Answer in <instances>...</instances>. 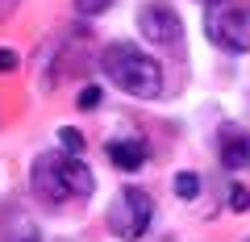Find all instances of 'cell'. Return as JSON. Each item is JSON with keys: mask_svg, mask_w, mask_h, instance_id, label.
<instances>
[{"mask_svg": "<svg viewBox=\"0 0 250 242\" xmlns=\"http://www.w3.org/2000/svg\"><path fill=\"white\" fill-rule=\"evenodd\" d=\"M29 188L46 205H67V200H88L96 192V176L80 154L67 151H46L29 167Z\"/></svg>", "mask_w": 250, "mask_h": 242, "instance_id": "cell-1", "label": "cell"}, {"mask_svg": "<svg viewBox=\"0 0 250 242\" xmlns=\"http://www.w3.org/2000/svg\"><path fill=\"white\" fill-rule=\"evenodd\" d=\"M100 71L108 75L117 92L134 100H154L163 92V67L159 59H150L146 50H138L134 42H108L100 54Z\"/></svg>", "mask_w": 250, "mask_h": 242, "instance_id": "cell-2", "label": "cell"}, {"mask_svg": "<svg viewBox=\"0 0 250 242\" xmlns=\"http://www.w3.org/2000/svg\"><path fill=\"white\" fill-rule=\"evenodd\" d=\"M205 38L225 54H250V0H208Z\"/></svg>", "mask_w": 250, "mask_h": 242, "instance_id": "cell-3", "label": "cell"}, {"mask_svg": "<svg viewBox=\"0 0 250 242\" xmlns=\"http://www.w3.org/2000/svg\"><path fill=\"white\" fill-rule=\"evenodd\" d=\"M104 221H108V230H113V238L138 242L146 230H150V221H154V200H150V192L138 188V184H125V188L113 197Z\"/></svg>", "mask_w": 250, "mask_h": 242, "instance_id": "cell-4", "label": "cell"}, {"mask_svg": "<svg viewBox=\"0 0 250 242\" xmlns=\"http://www.w3.org/2000/svg\"><path fill=\"white\" fill-rule=\"evenodd\" d=\"M138 34L154 46H179L184 42V21L167 0H150L138 9Z\"/></svg>", "mask_w": 250, "mask_h": 242, "instance_id": "cell-5", "label": "cell"}, {"mask_svg": "<svg viewBox=\"0 0 250 242\" xmlns=\"http://www.w3.org/2000/svg\"><path fill=\"white\" fill-rule=\"evenodd\" d=\"M217 154L225 171H246L250 167V134L242 126H221L217 130Z\"/></svg>", "mask_w": 250, "mask_h": 242, "instance_id": "cell-6", "label": "cell"}, {"mask_svg": "<svg viewBox=\"0 0 250 242\" xmlns=\"http://www.w3.org/2000/svg\"><path fill=\"white\" fill-rule=\"evenodd\" d=\"M108 159H113L121 171H138L146 163V146L134 142V138H117V142H108Z\"/></svg>", "mask_w": 250, "mask_h": 242, "instance_id": "cell-7", "label": "cell"}, {"mask_svg": "<svg viewBox=\"0 0 250 242\" xmlns=\"http://www.w3.org/2000/svg\"><path fill=\"white\" fill-rule=\"evenodd\" d=\"M175 192H179V200H196L200 197V176L196 171H179L175 176Z\"/></svg>", "mask_w": 250, "mask_h": 242, "instance_id": "cell-8", "label": "cell"}, {"mask_svg": "<svg viewBox=\"0 0 250 242\" xmlns=\"http://www.w3.org/2000/svg\"><path fill=\"white\" fill-rule=\"evenodd\" d=\"M59 142H62V151H67V154H83V134H80V130L62 126L59 130Z\"/></svg>", "mask_w": 250, "mask_h": 242, "instance_id": "cell-9", "label": "cell"}, {"mask_svg": "<svg viewBox=\"0 0 250 242\" xmlns=\"http://www.w3.org/2000/svg\"><path fill=\"white\" fill-rule=\"evenodd\" d=\"M229 209L233 213H246L250 209V188L246 184H229Z\"/></svg>", "mask_w": 250, "mask_h": 242, "instance_id": "cell-10", "label": "cell"}, {"mask_svg": "<svg viewBox=\"0 0 250 242\" xmlns=\"http://www.w3.org/2000/svg\"><path fill=\"white\" fill-rule=\"evenodd\" d=\"M113 0H75V9L83 13V17H96V13H104Z\"/></svg>", "mask_w": 250, "mask_h": 242, "instance_id": "cell-11", "label": "cell"}, {"mask_svg": "<svg viewBox=\"0 0 250 242\" xmlns=\"http://www.w3.org/2000/svg\"><path fill=\"white\" fill-rule=\"evenodd\" d=\"M96 105H100V88H96V84H88V88L80 92V109H96Z\"/></svg>", "mask_w": 250, "mask_h": 242, "instance_id": "cell-12", "label": "cell"}, {"mask_svg": "<svg viewBox=\"0 0 250 242\" xmlns=\"http://www.w3.org/2000/svg\"><path fill=\"white\" fill-rule=\"evenodd\" d=\"M0 71H17V54L13 50H0Z\"/></svg>", "mask_w": 250, "mask_h": 242, "instance_id": "cell-13", "label": "cell"}, {"mask_svg": "<svg viewBox=\"0 0 250 242\" xmlns=\"http://www.w3.org/2000/svg\"><path fill=\"white\" fill-rule=\"evenodd\" d=\"M9 242H42V238H38L34 230H25V234H17V238H9Z\"/></svg>", "mask_w": 250, "mask_h": 242, "instance_id": "cell-14", "label": "cell"}, {"mask_svg": "<svg viewBox=\"0 0 250 242\" xmlns=\"http://www.w3.org/2000/svg\"><path fill=\"white\" fill-rule=\"evenodd\" d=\"M200 4H208V0H200Z\"/></svg>", "mask_w": 250, "mask_h": 242, "instance_id": "cell-15", "label": "cell"}, {"mask_svg": "<svg viewBox=\"0 0 250 242\" xmlns=\"http://www.w3.org/2000/svg\"><path fill=\"white\" fill-rule=\"evenodd\" d=\"M246 242H250V238H246Z\"/></svg>", "mask_w": 250, "mask_h": 242, "instance_id": "cell-16", "label": "cell"}]
</instances>
